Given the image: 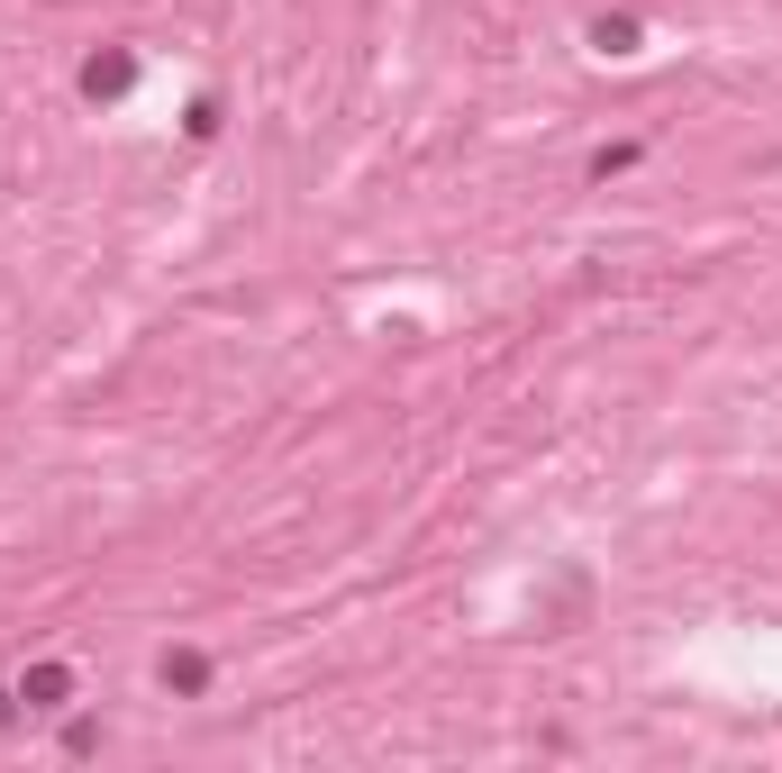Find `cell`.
Listing matches in <instances>:
<instances>
[{
	"mask_svg": "<svg viewBox=\"0 0 782 773\" xmlns=\"http://www.w3.org/2000/svg\"><path fill=\"white\" fill-rule=\"evenodd\" d=\"M64 691H73V683H64V664H37V674L18 683V701H28V710H64Z\"/></svg>",
	"mask_w": 782,
	"mask_h": 773,
	"instance_id": "obj_1",
	"label": "cell"
}]
</instances>
